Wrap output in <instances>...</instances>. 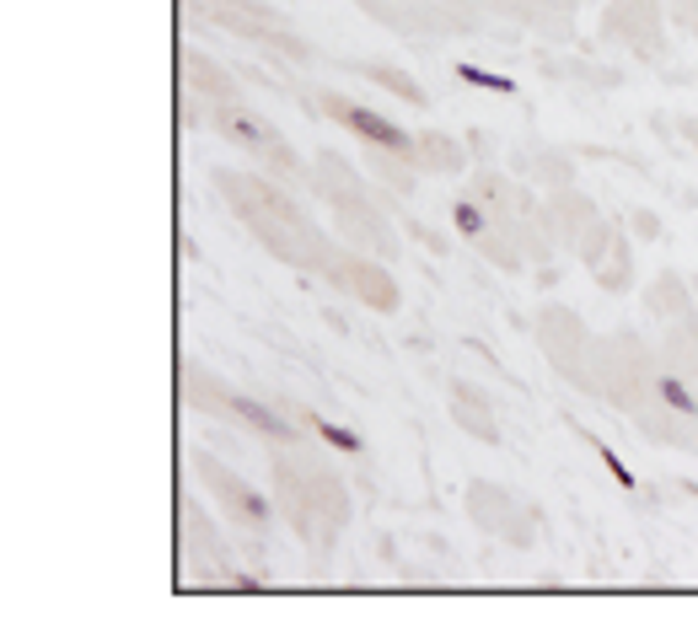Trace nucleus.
Here are the masks:
<instances>
[{
  "instance_id": "1",
  "label": "nucleus",
  "mask_w": 698,
  "mask_h": 628,
  "mask_svg": "<svg viewBox=\"0 0 698 628\" xmlns=\"http://www.w3.org/2000/svg\"><path fill=\"white\" fill-rule=\"evenodd\" d=\"M328 114H339V125L355 129L360 140H371V145H381V151H414V140L403 134L398 125H387L381 114H371V108H360V103H344V97H328Z\"/></svg>"
},
{
  "instance_id": "2",
  "label": "nucleus",
  "mask_w": 698,
  "mask_h": 628,
  "mask_svg": "<svg viewBox=\"0 0 698 628\" xmlns=\"http://www.w3.org/2000/svg\"><path fill=\"white\" fill-rule=\"evenodd\" d=\"M232 408H237V414H242L248 425H258L263 436H285V425H280V419H274V414H269L263 403H248V398H232Z\"/></svg>"
},
{
  "instance_id": "3",
  "label": "nucleus",
  "mask_w": 698,
  "mask_h": 628,
  "mask_svg": "<svg viewBox=\"0 0 698 628\" xmlns=\"http://www.w3.org/2000/svg\"><path fill=\"white\" fill-rule=\"evenodd\" d=\"M661 398H666V403H672V408H677L683 419H698V403H694V392H688V387H683V381H677V377H661Z\"/></svg>"
},
{
  "instance_id": "4",
  "label": "nucleus",
  "mask_w": 698,
  "mask_h": 628,
  "mask_svg": "<svg viewBox=\"0 0 698 628\" xmlns=\"http://www.w3.org/2000/svg\"><path fill=\"white\" fill-rule=\"evenodd\" d=\"M457 75H462L468 86H489V92H516V81H510V75H489V70H478V64H457Z\"/></svg>"
},
{
  "instance_id": "5",
  "label": "nucleus",
  "mask_w": 698,
  "mask_h": 628,
  "mask_svg": "<svg viewBox=\"0 0 698 628\" xmlns=\"http://www.w3.org/2000/svg\"><path fill=\"white\" fill-rule=\"evenodd\" d=\"M457 226H462L468 237H478V232H484V215H478L473 204H457Z\"/></svg>"
},
{
  "instance_id": "6",
  "label": "nucleus",
  "mask_w": 698,
  "mask_h": 628,
  "mask_svg": "<svg viewBox=\"0 0 698 628\" xmlns=\"http://www.w3.org/2000/svg\"><path fill=\"white\" fill-rule=\"evenodd\" d=\"M318 430H322V440H333V446H344V451H355V446H360L350 430H333V425H322V419H318Z\"/></svg>"
}]
</instances>
